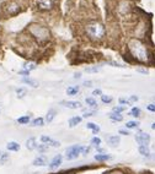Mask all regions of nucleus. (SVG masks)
I'll list each match as a JSON object with an SVG mask.
<instances>
[{
    "instance_id": "nucleus-1",
    "label": "nucleus",
    "mask_w": 155,
    "mask_h": 174,
    "mask_svg": "<svg viewBox=\"0 0 155 174\" xmlns=\"http://www.w3.org/2000/svg\"><path fill=\"white\" fill-rule=\"evenodd\" d=\"M128 49L130 52V54L133 55V58H135L138 62L142 63H147L149 60V54H148V49L147 47L138 40H130L128 43Z\"/></svg>"
},
{
    "instance_id": "nucleus-2",
    "label": "nucleus",
    "mask_w": 155,
    "mask_h": 174,
    "mask_svg": "<svg viewBox=\"0 0 155 174\" xmlns=\"http://www.w3.org/2000/svg\"><path fill=\"white\" fill-rule=\"evenodd\" d=\"M86 33L94 41L101 40L105 34V27L99 22H91L86 26Z\"/></svg>"
},
{
    "instance_id": "nucleus-3",
    "label": "nucleus",
    "mask_w": 155,
    "mask_h": 174,
    "mask_svg": "<svg viewBox=\"0 0 155 174\" xmlns=\"http://www.w3.org/2000/svg\"><path fill=\"white\" fill-rule=\"evenodd\" d=\"M30 32L40 41H45L49 37V32L47 28L42 27V26H38V25H32L30 28Z\"/></svg>"
},
{
    "instance_id": "nucleus-4",
    "label": "nucleus",
    "mask_w": 155,
    "mask_h": 174,
    "mask_svg": "<svg viewBox=\"0 0 155 174\" xmlns=\"http://www.w3.org/2000/svg\"><path fill=\"white\" fill-rule=\"evenodd\" d=\"M83 147L81 145H74V146H70L69 148H67V152H65V157L67 160L71 161V160H75L79 157V154L81 153L83 151Z\"/></svg>"
},
{
    "instance_id": "nucleus-5",
    "label": "nucleus",
    "mask_w": 155,
    "mask_h": 174,
    "mask_svg": "<svg viewBox=\"0 0 155 174\" xmlns=\"http://www.w3.org/2000/svg\"><path fill=\"white\" fill-rule=\"evenodd\" d=\"M135 141L139 144V146H148L150 141V136L145 132H139L138 135H135Z\"/></svg>"
},
{
    "instance_id": "nucleus-6",
    "label": "nucleus",
    "mask_w": 155,
    "mask_h": 174,
    "mask_svg": "<svg viewBox=\"0 0 155 174\" xmlns=\"http://www.w3.org/2000/svg\"><path fill=\"white\" fill-rule=\"evenodd\" d=\"M37 6L42 10H49L53 6V0H37Z\"/></svg>"
},
{
    "instance_id": "nucleus-7",
    "label": "nucleus",
    "mask_w": 155,
    "mask_h": 174,
    "mask_svg": "<svg viewBox=\"0 0 155 174\" xmlns=\"http://www.w3.org/2000/svg\"><path fill=\"white\" fill-rule=\"evenodd\" d=\"M63 107H67L69 109H78V108H81V103L80 102H76V101H63L61 103Z\"/></svg>"
},
{
    "instance_id": "nucleus-8",
    "label": "nucleus",
    "mask_w": 155,
    "mask_h": 174,
    "mask_svg": "<svg viewBox=\"0 0 155 174\" xmlns=\"http://www.w3.org/2000/svg\"><path fill=\"white\" fill-rule=\"evenodd\" d=\"M62 161H63V157H62V154H57V156L52 160V162H51V164H49V168L51 169H55V168H58L61 164H62Z\"/></svg>"
},
{
    "instance_id": "nucleus-9",
    "label": "nucleus",
    "mask_w": 155,
    "mask_h": 174,
    "mask_svg": "<svg viewBox=\"0 0 155 174\" xmlns=\"http://www.w3.org/2000/svg\"><path fill=\"white\" fill-rule=\"evenodd\" d=\"M33 166H40V167H43V166H46L47 164V160H46V157H43V156H40V157H37V158H35L33 160V163H32Z\"/></svg>"
},
{
    "instance_id": "nucleus-10",
    "label": "nucleus",
    "mask_w": 155,
    "mask_h": 174,
    "mask_svg": "<svg viewBox=\"0 0 155 174\" xmlns=\"http://www.w3.org/2000/svg\"><path fill=\"white\" fill-rule=\"evenodd\" d=\"M81 117H78V115H76V117H73L70 120H69V126L70 128H74V126H76L78 124H80L81 123Z\"/></svg>"
},
{
    "instance_id": "nucleus-11",
    "label": "nucleus",
    "mask_w": 155,
    "mask_h": 174,
    "mask_svg": "<svg viewBox=\"0 0 155 174\" xmlns=\"http://www.w3.org/2000/svg\"><path fill=\"white\" fill-rule=\"evenodd\" d=\"M26 147H27L28 150H35V148H37L36 139H35V138H31V139H28V140L26 141Z\"/></svg>"
},
{
    "instance_id": "nucleus-12",
    "label": "nucleus",
    "mask_w": 155,
    "mask_h": 174,
    "mask_svg": "<svg viewBox=\"0 0 155 174\" xmlns=\"http://www.w3.org/2000/svg\"><path fill=\"white\" fill-rule=\"evenodd\" d=\"M6 148L9 151H18V150H20V145H18L17 142H15V141H11V142H9L6 145Z\"/></svg>"
},
{
    "instance_id": "nucleus-13",
    "label": "nucleus",
    "mask_w": 155,
    "mask_h": 174,
    "mask_svg": "<svg viewBox=\"0 0 155 174\" xmlns=\"http://www.w3.org/2000/svg\"><path fill=\"white\" fill-rule=\"evenodd\" d=\"M55 114H57L55 109H49L48 113H47V117H46V122H47V123H52V120H53L54 117H55Z\"/></svg>"
},
{
    "instance_id": "nucleus-14",
    "label": "nucleus",
    "mask_w": 155,
    "mask_h": 174,
    "mask_svg": "<svg viewBox=\"0 0 155 174\" xmlns=\"http://www.w3.org/2000/svg\"><path fill=\"white\" fill-rule=\"evenodd\" d=\"M78 92H79V86H71L67 88V94L69 96H76Z\"/></svg>"
},
{
    "instance_id": "nucleus-15",
    "label": "nucleus",
    "mask_w": 155,
    "mask_h": 174,
    "mask_svg": "<svg viewBox=\"0 0 155 174\" xmlns=\"http://www.w3.org/2000/svg\"><path fill=\"white\" fill-rule=\"evenodd\" d=\"M120 144V138L118 136H111L108 139V145L112 146V147H116V146H118Z\"/></svg>"
},
{
    "instance_id": "nucleus-16",
    "label": "nucleus",
    "mask_w": 155,
    "mask_h": 174,
    "mask_svg": "<svg viewBox=\"0 0 155 174\" xmlns=\"http://www.w3.org/2000/svg\"><path fill=\"white\" fill-rule=\"evenodd\" d=\"M139 153L144 157H150V151L148 146H139Z\"/></svg>"
},
{
    "instance_id": "nucleus-17",
    "label": "nucleus",
    "mask_w": 155,
    "mask_h": 174,
    "mask_svg": "<svg viewBox=\"0 0 155 174\" xmlns=\"http://www.w3.org/2000/svg\"><path fill=\"white\" fill-rule=\"evenodd\" d=\"M110 118L113 120V122H122L123 120V117L121 114H118V113H110Z\"/></svg>"
},
{
    "instance_id": "nucleus-18",
    "label": "nucleus",
    "mask_w": 155,
    "mask_h": 174,
    "mask_svg": "<svg viewBox=\"0 0 155 174\" xmlns=\"http://www.w3.org/2000/svg\"><path fill=\"white\" fill-rule=\"evenodd\" d=\"M25 84H27V85H30L31 87H38V82L36 81V80H33V79H30V77H25V79L22 80Z\"/></svg>"
},
{
    "instance_id": "nucleus-19",
    "label": "nucleus",
    "mask_w": 155,
    "mask_h": 174,
    "mask_svg": "<svg viewBox=\"0 0 155 174\" xmlns=\"http://www.w3.org/2000/svg\"><path fill=\"white\" fill-rule=\"evenodd\" d=\"M86 128H87V129H91V130L94 131V134H97V132L100 131V126L96 125L95 123H87V124H86Z\"/></svg>"
},
{
    "instance_id": "nucleus-20",
    "label": "nucleus",
    "mask_w": 155,
    "mask_h": 174,
    "mask_svg": "<svg viewBox=\"0 0 155 174\" xmlns=\"http://www.w3.org/2000/svg\"><path fill=\"white\" fill-rule=\"evenodd\" d=\"M43 125H45V120L42 118H37L30 124V126H43Z\"/></svg>"
},
{
    "instance_id": "nucleus-21",
    "label": "nucleus",
    "mask_w": 155,
    "mask_h": 174,
    "mask_svg": "<svg viewBox=\"0 0 155 174\" xmlns=\"http://www.w3.org/2000/svg\"><path fill=\"white\" fill-rule=\"evenodd\" d=\"M95 160L96 161H108V160H111V156L110 154H96L95 156Z\"/></svg>"
},
{
    "instance_id": "nucleus-22",
    "label": "nucleus",
    "mask_w": 155,
    "mask_h": 174,
    "mask_svg": "<svg viewBox=\"0 0 155 174\" xmlns=\"http://www.w3.org/2000/svg\"><path fill=\"white\" fill-rule=\"evenodd\" d=\"M85 102H86V104L89 106V107H91V108H96V106H97V103H96V101H95V98H92V97H87L86 100H85Z\"/></svg>"
},
{
    "instance_id": "nucleus-23",
    "label": "nucleus",
    "mask_w": 155,
    "mask_h": 174,
    "mask_svg": "<svg viewBox=\"0 0 155 174\" xmlns=\"http://www.w3.org/2000/svg\"><path fill=\"white\" fill-rule=\"evenodd\" d=\"M17 123L21 124V125H25V124H28L30 123V117L28 115H26V117H21L17 119Z\"/></svg>"
},
{
    "instance_id": "nucleus-24",
    "label": "nucleus",
    "mask_w": 155,
    "mask_h": 174,
    "mask_svg": "<svg viewBox=\"0 0 155 174\" xmlns=\"http://www.w3.org/2000/svg\"><path fill=\"white\" fill-rule=\"evenodd\" d=\"M16 93H17V97H18V98H22V97H25V94L27 93V91H26V88L20 87V88L16 90Z\"/></svg>"
},
{
    "instance_id": "nucleus-25",
    "label": "nucleus",
    "mask_w": 155,
    "mask_h": 174,
    "mask_svg": "<svg viewBox=\"0 0 155 174\" xmlns=\"http://www.w3.org/2000/svg\"><path fill=\"white\" fill-rule=\"evenodd\" d=\"M91 145H92V146H95V147H99V146L101 145V139H100V138H97V136L92 138V139H91Z\"/></svg>"
},
{
    "instance_id": "nucleus-26",
    "label": "nucleus",
    "mask_w": 155,
    "mask_h": 174,
    "mask_svg": "<svg viewBox=\"0 0 155 174\" xmlns=\"http://www.w3.org/2000/svg\"><path fill=\"white\" fill-rule=\"evenodd\" d=\"M138 125H139V123H138V122L132 120V122H127L126 128H128V129H134V128H138Z\"/></svg>"
},
{
    "instance_id": "nucleus-27",
    "label": "nucleus",
    "mask_w": 155,
    "mask_h": 174,
    "mask_svg": "<svg viewBox=\"0 0 155 174\" xmlns=\"http://www.w3.org/2000/svg\"><path fill=\"white\" fill-rule=\"evenodd\" d=\"M24 68H25V70L31 71V70H35V69L37 68V65H36L35 63H26V64L24 65Z\"/></svg>"
},
{
    "instance_id": "nucleus-28",
    "label": "nucleus",
    "mask_w": 155,
    "mask_h": 174,
    "mask_svg": "<svg viewBox=\"0 0 155 174\" xmlns=\"http://www.w3.org/2000/svg\"><path fill=\"white\" fill-rule=\"evenodd\" d=\"M130 115H133V117H139L140 115V109L139 108H137V107H134V108H132V110H130Z\"/></svg>"
},
{
    "instance_id": "nucleus-29",
    "label": "nucleus",
    "mask_w": 155,
    "mask_h": 174,
    "mask_svg": "<svg viewBox=\"0 0 155 174\" xmlns=\"http://www.w3.org/2000/svg\"><path fill=\"white\" fill-rule=\"evenodd\" d=\"M96 110L92 109V110H84V114H83V118H87V117H92V115H95Z\"/></svg>"
},
{
    "instance_id": "nucleus-30",
    "label": "nucleus",
    "mask_w": 155,
    "mask_h": 174,
    "mask_svg": "<svg viewBox=\"0 0 155 174\" xmlns=\"http://www.w3.org/2000/svg\"><path fill=\"white\" fill-rule=\"evenodd\" d=\"M101 101H102L104 103H111V102H112V97H111V96L102 94V96H101Z\"/></svg>"
},
{
    "instance_id": "nucleus-31",
    "label": "nucleus",
    "mask_w": 155,
    "mask_h": 174,
    "mask_svg": "<svg viewBox=\"0 0 155 174\" xmlns=\"http://www.w3.org/2000/svg\"><path fill=\"white\" fill-rule=\"evenodd\" d=\"M9 160V153H5V152H3V154H2V157H0V163L2 164H4L6 161Z\"/></svg>"
},
{
    "instance_id": "nucleus-32",
    "label": "nucleus",
    "mask_w": 155,
    "mask_h": 174,
    "mask_svg": "<svg viewBox=\"0 0 155 174\" xmlns=\"http://www.w3.org/2000/svg\"><path fill=\"white\" fill-rule=\"evenodd\" d=\"M101 69V66H95V68H86L85 71L86 72H96V71H99Z\"/></svg>"
},
{
    "instance_id": "nucleus-33",
    "label": "nucleus",
    "mask_w": 155,
    "mask_h": 174,
    "mask_svg": "<svg viewBox=\"0 0 155 174\" xmlns=\"http://www.w3.org/2000/svg\"><path fill=\"white\" fill-rule=\"evenodd\" d=\"M51 140H52V139H51L49 136H41V141H42L43 144H46V145H48V144L51 142Z\"/></svg>"
},
{
    "instance_id": "nucleus-34",
    "label": "nucleus",
    "mask_w": 155,
    "mask_h": 174,
    "mask_svg": "<svg viewBox=\"0 0 155 174\" xmlns=\"http://www.w3.org/2000/svg\"><path fill=\"white\" fill-rule=\"evenodd\" d=\"M124 109H126L124 107H113V110H112V112H113V113H118V114H120V113L123 112Z\"/></svg>"
},
{
    "instance_id": "nucleus-35",
    "label": "nucleus",
    "mask_w": 155,
    "mask_h": 174,
    "mask_svg": "<svg viewBox=\"0 0 155 174\" xmlns=\"http://www.w3.org/2000/svg\"><path fill=\"white\" fill-rule=\"evenodd\" d=\"M107 64H110L111 66H116V68H124L123 65H121V64H118V63H116V62H108Z\"/></svg>"
},
{
    "instance_id": "nucleus-36",
    "label": "nucleus",
    "mask_w": 155,
    "mask_h": 174,
    "mask_svg": "<svg viewBox=\"0 0 155 174\" xmlns=\"http://www.w3.org/2000/svg\"><path fill=\"white\" fill-rule=\"evenodd\" d=\"M121 104H124V106H129L130 104V102H129V100H124V98H120V101H118Z\"/></svg>"
},
{
    "instance_id": "nucleus-37",
    "label": "nucleus",
    "mask_w": 155,
    "mask_h": 174,
    "mask_svg": "<svg viewBox=\"0 0 155 174\" xmlns=\"http://www.w3.org/2000/svg\"><path fill=\"white\" fill-rule=\"evenodd\" d=\"M92 94H94V96H102V91H101L100 88H96V90H94Z\"/></svg>"
},
{
    "instance_id": "nucleus-38",
    "label": "nucleus",
    "mask_w": 155,
    "mask_h": 174,
    "mask_svg": "<svg viewBox=\"0 0 155 174\" xmlns=\"http://www.w3.org/2000/svg\"><path fill=\"white\" fill-rule=\"evenodd\" d=\"M90 150H91L90 147H83V151H81V153L84 154V156H86V154L90 152Z\"/></svg>"
},
{
    "instance_id": "nucleus-39",
    "label": "nucleus",
    "mask_w": 155,
    "mask_h": 174,
    "mask_svg": "<svg viewBox=\"0 0 155 174\" xmlns=\"http://www.w3.org/2000/svg\"><path fill=\"white\" fill-rule=\"evenodd\" d=\"M37 148H38V151H40V152H45V151L47 150V146H43V145H40V146H37Z\"/></svg>"
},
{
    "instance_id": "nucleus-40",
    "label": "nucleus",
    "mask_w": 155,
    "mask_h": 174,
    "mask_svg": "<svg viewBox=\"0 0 155 174\" xmlns=\"http://www.w3.org/2000/svg\"><path fill=\"white\" fill-rule=\"evenodd\" d=\"M148 110H150V112H155V104H148Z\"/></svg>"
},
{
    "instance_id": "nucleus-41",
    "label": "nucleus",
    "mask_w": 155,
    "mask_h": 174,
    "mask_svg": "<svg viewBox=\"0 0 155 174\" xmlns=\"http://www.w3.org/2000/svg\"><path fill=\"white\" fill-rule=\"evenodd\" d=\"M18 74H20V75H22V76H28V75H30V71H27V70H24V71H20Z\"/></svg>"
},
{
    "instance_id": "nucleus-42",
    "label": "nucleus",
    "mask_w": 155,
    "mask_h": 174,
    "mask_svg": "<svg viewBox=\"0 0 155 174\" xmlns=\"http://www.w3.org/2000/svg\"><path fill=\"white\" fill-rule=\"evenodd\" d=\"M137 101H138V97H135V96H130L129 102H137Z\"/></svg>"
},
{
    "instance_id": "nucleus-43",
    "label": "nucleus",
    "mask_w": 155,
    "mask_h": 174,
    "mask_svg": "<svg viewBox=\"0 0 155 174\" xmlns=\"http://www.w3.org/2000/svg\"><path fill=\"white\" fill-rule=\"evenodd\" d=\"M120 134H121V135H129V132L126 131V130H120Z\"/></svg>"
},
{
    "instance_id": "nucleus-44",
    "label": "nucleus",
    "mask_w": 155,
    "mask_h": 174,
    "mask_svg": "<svg viewBox=\"0 0 155 174\" xmlns=\"http://www.w3.org/2000/svg\"><path fill=\"white\" fill-rule=\"evenodd\" d=\"M84 85H85L86 87H90V86H92V85H91V81H86V82H84Z\"/></svg>"
},
{
    "instance_id": "nucleus-45",
    "label": "nucleus",
    "mask_w": 155,
    "mask_h": 174,
    "mask_svg": "<svg viewBox=\"0 0 155 174\" xmlns=\"http://www.w3.org/2000/svg\"><path fill=\"white\" fill-rule=\"evenodd\" d=\"M75 79H80V77H81V74H75Z\"/></svg>"
},
{
    "instance_id": "nucleus-46",
    "label": "nucleus",
    "mask_w": 155,
    "mask_h": 174,
    "mask_svg": "<svg viewBox=\"0 0 155 174\" xmlns=\"http://www.w3.org/2000/svg\"><path fill=\"white\" fill-rule=\"evenodd\" d=\"M138 71H139V72H143V74H147V72H148V71L144 70V69H138Z\"/></svg>"
},
{
    "instance_id": "nucleus-47",
    "label": "nucleus",
    "mask_w": 155,
    "mask_h": 174,
    "mask_svg": "<svg viewBox=\"0 0 155 174\" xmlns=\"http://www.w3.org/2000/svg\"><path fill=\"white\" fill-rule=\"evenodd\" d=\"M151 129H154V130H155V123H154V124L151 125Z\"/></svg>"
},
{
    "instance_id": "nucleus-48",
    "label": "nucleus",
    "mask_w": 155,
    "mask_h": 174,
    "mask_svg": "<svg viewBox=\"0 0 155 174\" xmlns=\"http://www.w3.org/2000/svg\"><path fill=\"white\" fill-rule=\"evenodd\" d=\"M151 158H153V160L155 161V154H154V156H151Z\"/></svg>"
},
{
    "instance_id": "nucleus-49",
    "label": "nucleus",
    "mask_w": 155,
    "mask_h": 174,
    "mask_svg": "<svg viewBox=\"0 0 155 174\" xmlns=\"http://www.w3.org/2000/svg\"><path fill=\"white\" fill-rule=\"evenodd\" d=\"M2 154H3V152H2V151H0V157H2Z\"/></svg>"
},
{
    "instance_id": "nucleus-50",
    "label": "nucleus",
    "mask_w": 155,
    "mask_h": 174,
    "mask_svg": "<svg viewBox=\"0 0 155 174\" xmlns=\"http://www.w3.org/2000/svg\"><path fill=\"white\" fill-rule=\"evenodd\" d=\"M153 100H154V102H155V97H154V98H153Z\"/></svg>"
}]
</instances>
